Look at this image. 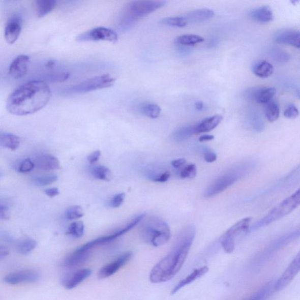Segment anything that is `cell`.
<instances>
[{
  "label": "cell",
  "instance_id": "1",
  "mask_svg": "<svg viewBox=\"0 0 300 300\" xmlns=\"http://www.w3.org/2000/svg\"><path fill=\"white\" fill-rule=\"evenodd\" d=\"M51 96V89L44 80H32L23 84L11 94L6 108L15 116H27L43 109Z\"/></svg>",
  "mask_w": 300,
  "mask_h": 300
},
{
  "label": "cell",
  "instance_id": "2",
  "mask_svg": "<svg viewBox=\"0 0 300 300\" xmlns=\"http://www.w3.org/2000/svg\"><path fill=\"white\" fill-rule=\"evenodd\" d=\"M195 230L190 229L179 238L172 251L152 268L149 280L153 283L168 282L177 274L189 253L195 237Z\"/></svg>",
  "mask_w": 300,
  "mask_h": 300
},
{
  "label": "cell",
  "instance_id": "3",
  "mask_svg": "<svg viewBox=\"0 0 300 300\" xmlns=\"http://www.w3.org/2000/svg\"><path fill=\"white\" fill-rule=\"evenodd\" d=\"M165 1H133L128 4L122 11L118 19V28L122 32H128L137 23L166 4Z\"/></svg>",
  "mask_w": 300,
  "mask_h": 300
},
{
  "label": "cell",
  "instance_id": "4",
  "mask_svg": "<svg viewBox=\"0 0 300 300\" xmlns=\"http://www.w3.org/2000/svg\"><path fill=\"white\" fill-rule=\"evenodd\" d=\"M141 237L146 243L159 247L167 244L170 240V227L160 219H150L142 228Z\"/></svg>",
  "mask_w": 300,
  "mask_h": 300
},
{
  "label": "cell",
  "instance_id": "5",
  "mask_svg": "<svg viewBox=\"0 0 300 300\" xmlns=\"http://www.w3.org/2000/svg\"><path fill=\"white\" fill-rule=\"evenodd\" d=\"M300 203V191L298 190L294 194L287 198L279 205L269 212L266 217L254 225L251 230L266 226L281 218L286 216L297 208Z\"/></svg>",
  "mask_w": 300,
  "mask_h": 300
},
{
  "label": "cell",
  "instance_id": "6",
  "mask_svg": "<svg viewBox=\"0 0 300 300\" xmlns=\"http://www.w3.org/2000/svg\"><path fill=\"white\" fill-rule=\"evenodd\" d=\"M115 82L116 79L109 75H100L76 84L68 88L65 92L70 94H86L112 86Z\"/></svg>",
  "mask_w": 300,
  "mask_h": 300
},
{
  "label": "cell",
  "instance_id": "7",
  "mask_svg": "<svg viewBox=\"0 0 300 300\" xmlns=\"http://www.w3.org/2000/svg\"><path fill=\"white\" fill-rule=\"evenodd\" d=\"M118 38L117 33L113 29L100 26L79 35L78 37H77L76 41L78 42L104 41L116 43L118 41Z\"/></svg>",
  "mask_w": 300,
  "mask_h": 300
},
{
  "label": "cell",
  "instance_id": "8",
  "mask_svg": "<svg viewBox=\"0 0 300 300\" xmlns=\"http://www.w3.org/2000/svg\"><path fill=\"white\" fill-rule=\"evenodd\" d=\"M300 270V253L291 261L286 268L285 272L281 276L280 278L275 283V290L282 291L287 286L289 285L292 281L297 275Z\"/></svg>",
  "mask_w": 300,
  "mask_h": 300
},
{
  "label": "cell",
  "instance_id": "9",
  "mask_svg": "<svg viewBox=\"0 0 300 300\" xmlns=\"http://www.w3.org/2000/svg\"><path fill=\"white\" fill-rule=\"evenodd\" d=\"M133 252L131 251L126 252L118 256L116 260H114L109 264L105 265L100 269L98 272V277L100 279H105L109 278L116 273L120 269L125 266L132 259Z\"/></svg>",
  "mask_w": 300,
  "mask_h": 300
},
{
  "label": "cell",
  "instance_id": "10",
  "mask_svg": "<svg viewBox=\"0 0 300 300\" xmlns=\"http://www.w3.org/2000/svg\"><path fill=\"white\" fill-rule=\"evenodd\" d=\"M239 178L236 174H226L221 176L205 191L204 196L206 198H211L218 195L231 186Z\"/></svg>",
  "mask_w": 300,
  "mask_h": 300
},
{
  "label": "cell",
  "instance_id": "11",
  "mask_svg": "<svg viewBox=\"0 0 300 300\" xmlns=\"http://www.w3.org/2000/svg\"><path fill=\"white\" fill-rule=\"evenodd\" d=\"M22 26V18L20 14H14L8 21L5 31V37L10 44H13L20 37Z\"/></svg>",
  "mask_w": 300,
  "mask_h": 300
},
{
  "label": "cell",
  "instance_id": "12",
  "mask_svg": "<svg viewBox=\"0 0 300 300\" xmlns=\"http://www.w3.org/2000/svg\"><path fill=\"white\" fill-rule=\"evenodd\" d=\"M39 278V274L37 272L27 270L10 273L5 276L4 281L10 285H16L23 283L35 282Z\"/></svg>",
  "mask_w": 300,
  "mask_h": 300
},
{
  "label": "cell",
  "instance_id": "13",
  "mask_svg": "<svg viewBox=\"0 0 300 300\" xmlns=\"http://www.w3.org/2000/svg\"><path fill=\"white\" fill-rule=\"evenodd\" d=\"M29 57L26 55H20L11 64L9 68V75L14 79L23 78L28 72Z\"/></svg>",
  "mask_w": 300,
  "mask_h": 300
},
{
  "label": "cell",
  "instance_id": "14",
  "mask_svg": "<svg viewBox=\"0 0 300 300\" xmlns=\"http://www.w3.org/2000/svg\"><path fill=\"white\" fill-rule=\"evenodd\" d=\"M299 32L297 29L281 30L274 36V40L279 44H286L299 48Z\"/></svg>",
  "mask_w": 300,
  "mask_h": 300
},
{
  "label": "cell",
  "instance_id": "15",
  "mask_svg": "<svg viewBox=\"0 0 300 300\" xmlns=\"http://www.w3.org/2000/svg\"><path fill=\"white\" fill-rule=\"evenodd\" d=\"M92 270L89 268H84L77 271L70 277L65 278L63 281V285L67 290L74 289L79 286L83 281L87 279L91 275Z\"/></svg>",
  "mask_w": 300,
  "mask_h": 300
},
{
  "label": "cell",
  "instance_id": "16",
  "mask_svg": "<svg viewBox=\"0 0 300 300\" xmlns=\"http://www.w3.org/2000/svg\"><path fill=\"white\" fill-rule=\"evenodd\" d=\"M34 164L41 170L45 171L56 170L61 167L58 159L54 156L48 155L38 156Z\"/></svg>",
  "mask_w": 300,
  "mask_h": 300
},
{
  "label": "cell",
  "instance_id": "17",
  "mask_svg": "<svg viewBox=\"0 0 300 300\" xmlns=\"http://www.w3.org/2000/svg\"><path fill=\"white\" fill-rule=\"evenodd\" d=\"M208 271L209 268L207 266H203L196 269V270L192 272L190 275L187 276L186 278L179 281V282L176 284L174 288L172 290L171 293V294H174L176 293H177L179 290L182 289V288L185 286L194 282L196 280L201 278V277L204 276Z\"/></svg>",
  "mask_w": 300,
  "mask_h": 300
},
{
  "label": "cell",
  "instance_id": "18",
  "mask_svg": "<svg viewBox=\"0 0 300 300\" xmlns=\"http://www.w3.org/2000/svg\"><path fill=\"white\" fill-rule=\"evenodd\" d=\"M249 15L252 20L264 23L271 22L274 18L272 9L267 6H260L252 10Z\"/></svg>",
  "mask_w": 300,
  "mask_h": 300
},
{
  "label": "cell",
  "instance_id": "19",
  "mask_svg": "<svg viewBox=\"0 0 300 300\" xmlns=\"http://www.w3.org/2000/svg\"><path fill=\"white\" fill-rule=\"evenodd\" d=\"M222 119L223 117L219 114L204 119L195 125L196 134L211 132L220 124Z\"/></svg>",
  "mask_w": 300,
  "mask_h": 300
},
{
  "label": "cell",
  "instance_id": "20",
  "mask_svg": "<svg viewBox=\"0 0 300 300\" xmlns=\"http://www.w3.org/2000/svg\"><path fill=\"white\" fill-rule=\"evenodd\" d=\"M252 220L251 217L242 219V220L230 227L227 230L224 236L229 237L234 240V238L239 236V234L248 231Z\"/></svg>",
  "mask_w": 300,
  "mask_h": 300
},
{
  "label": "cell",
  "instance_id": "21",
  "mask_svg": "<svg viewBox=\"0 0 300 300\" xmlns=\"http://www.w3.org/2000/svg\"><path fill=\"white\" fill-rule=\"evenodd\" d=\"M214 15V11L210 9H200L190 11L183 15L187 22H201L209 20Z\"/></svg>",
  "mask_w": 300,
  "mask_h": 300
},
{
  "label": "cell",
  "instance_id": "22",
  "mask_svg": "<svg viewBox=\"0 0 300 300\" xmlns=\"http://www.w3.org/2000/svg\"><path fill=\"white\" fill-rule=\"evenodd\" d=\"M253 72L257 76L261 78H267L274 72L273 65L266 61L257 62L253 67Z\"/></svg>",
  "mask_w": 300,
  "mask_h": 300
},
{
  "label": "cell",
  "instance_id": "23",
  "mask_svg": "<svg viewBox=\"0 0 300 300\" xmlns=\"http://www.w3.org/2000/svg\"><path fill=\"white\" fill-rule=\"evenodd\" d=\"M20 140L17 136L11 133L0 134V145L15 151L20 147Z\"/></svg>",
  "mask_w": 300,
  "mask_h": 300
},
{
  "label": "cell",
  "instance_id": "24",
  "mask_svg": "<svg viewBox=\"0 0 300 300\" xmlns=\"http://www.w3.org/2000/svg\"><path fill=\"white\" fill-rule=\"evenodd\" d=\"M56 2L55 0H37L36 2L37 16L42 18L55 9Z\"/></svg>",
  "mask_w": 300,
  "mask_h": 300
},
{
  "label": "cell",
  "instance_id": "25",
  "mask_svg": "<svg viewBox=\"0 0 300 300\" xmlns=\"http://www.w3.org/2000/svg\"><path fill=\"white\" fill-rule=\"evenodd\" d=\"M204 41V39L201 36L194 34H185L176 37L175 40V43L179 46L183 47H190L196 44L201 43Z\"/></svg>",
  "mask_w": 300,
  "mask_h": 300
},
{
  "label": "cell",
  "instance_id": "26",
  "mask_svg": "<svg viewBox=\"0 0 300 300\" xmlns=\"http://www.w3.org/2000/svg\"><path fill=\"white\" fill-rule=\"evenodd\" d=\"M194 134H196L195 125L187 126L175 130L171 137L176 142H182L188 139Z\"/></svg>",
  "mask_w": 300,
  "mask_h": 300
},
{
  "label": "cell",
  "instance_id": "27",
  "mask_svg": "<svg viewBox=\"0 0 300 300\" xmlns=\"http://www.w3.org/2000/svg\"><path fill=\"white\" fill-rule=\"evenodd\" d=\"M276 93L275 87H263L261 89H257L255 99L257 103L260 104H267L272 101Z\"/></svg>",
  "mask_w": 300,
  "mask_h": 300
},
{
  "label": "cell",
  "instance_id": "28",
  "mask_svg": "<svg viewBox=\"0 0 300 300\" xmlns=\"http://www.w3.org/2000/svg\"><path fill=\"white\" fill-rule=\"evenodd\" d=\"M140 112L144 116L151 118L159 117L161 113V107L157 104L145 103L139 107Z\"/></svg>",
  "mask_w": 300,
  "mask_h": 300
},
{
  "label": "cell",
  "instance_id": "29",
  "mask_svg": "<svg viewBox=\"0 0 300 300\" xmlns=\"http://www.w3.org/2000/svg\"><path fill=\"white\" fill-rule=\"evenodd\" d=\"M275 283L273 282L268 283L248 300H267L275 290Z\"/></svg>",
  "mask_w": 300,
  "mask_h": 300
},
{
  "label": "cell",
  "instance_id": "30",
  "mask_svg": "<svg viewBox=\"0 0 300 300\" xmlns=\"http://www.w3.org/2000/svg\"><path fill=\"white\" fill-rule=\"evenodd\" d=\"M92 174L96 179L109 182L112 178L113 175L108 168L102 165L96 166L92 170Z\"/></svg>",
  "mask_w": 300,
  "mask_h": 300
},
{
  "label": "cell",
  "instance_id": "31",
  "mask_svg": "<svg viewBox=\"0 0 300 300\" xmlns=\"http://www.w3.org/2000/svg\"><path fill=\"white\" fill-rule=\"evenodd\" d=\"M265 114H266L267 120L270 122L278 120L280 114L278 104L274 101H271L266 104Z\"/></svg>",
  "mask_w": 300,
  "mask_h": 300
},
{
  "label": "cell",
  "instance_id": "32",
  "mask_svg": "<svg viewBox=\"0 0 300 300\" xmlns=\"http://www.w3.org/2000/svg\"><path fill=\"white\" fill-rule=\"evenodd\" d=\"M160 23L162 25L175 26V27H184L188 24V22L183 15L163 18L161 20Z\"/></svg>",
  "mask_w": 300,
  "mask_h": 300
},
{
  "label": "cell",
  "instance_id": "33",
  "mask_svg": "<svg viewBox=\"0 0 300 300\" xmlns=\"http://www.w3.org/2000/svg\"><path fill=\"white\" fill-rule=\"evenodd\" d=\"M84 232V226L83 223L82 221H78L73 222L69 226L67 234L75 238H80L83 236Z\"/></svg>",
  "mask_w": 300,
  "mask_h": 300
},
{
  "label": "cell",
  "instance_id": "34",
  "mask_svg": "<svg viewBox=\"0 0 300 300\" xmlns=\"http://www.w3.org/2000/svg\"><path fill=\"white\" fill-rule=\"evenodd\" d=\"M37 245V242L34 239H25L18 246V251L22 255H26L32 252L36 248Z\"/></svg>",
  "mask_w": 300,
  "mask_h": 300
},
{
  "label": "cell",
  "instance_id": "35",
  "mask_svg": "<svg viewBox=\"0 0 300 300\" xmlns=\"http://www.w3.org/2000/svg\"><path fill=\"white\" fill-rule=\"evenodd\" d=\"M84 216L82 207L78 205H74L68 207L65 211V217L68 220H75Z\"/></svg>",
  "mask_w": 300,
  "mask_h": 300
},
{
  "label": "cell",
  "instance_id": "36",
  "mask_svg": "<svg viewBox=\"0 0 300 300\" xmlns=\"http://www.w3.org/2000/svg\"><path fill=\"white\" fill-rule=\"evenodd\" d=\"M70 75L67 72H57L49 74L46 76L45 79L50 82H63L66 81Z\"/></svg>",
  "mask_w": 300,
  "mask_h": 300
},
{
  "label": "cell",
  "instance_id": "37",
  "mask_svg": "<svg viewBox=\"0 0 300 300\" xmlns=\"http://www.w3.org/2000/svg\"><path fill=\"white\" fill-rule=\"evenodd\" d=\"M57 176L55 174L38 176L33 180L34 183L37 186H47L56 182Z\"/></svg>",
  "mask_w": 300,
  "mask_h": 300
},
{
  "label": "cell",
  "instance_id": "38",
  "mask_svg": "<svg viewBox=\"0 0 300 300\" xmlns=\"http://www.w3.org/2000/svg\"><path fill=\"white\" fill-rule=\"evenodd\" d=\"M197 173V167H196L195 164H192L188 165V166L184 169L182 172H181L180 176L183 179H192L195 177Z\"/></svg>",
  "mask_w": 300,
  "mask_h": 300
},
{
  "label": "cell",
  "instance_id": "39",
  "mask_svg": "<svg viewBox=\"0 0 300 300\" xmlns=\"http://www.w3.org/2000/svg\"><path fill=\"white\" fill-rule=\"evenodd\" d=\"M222 246L227 253H231L235 248V242L229 237L224 236L222 241Z\"/></svg>",
  "mask_w": 300,
  "mask_h": 300
},
{
  "label": "cell",
  "instance_id": "40",
  "mask_svg": "<svg viewBox=\"0 0 300 300\" xmlns=\"http://www.w3.org/2000/svg\"><path fill=\"white\" fill-rule=\"evenodd\" d=\"M299 111L297 107L293 103L290 104L284 111V116L289 119H293L297 117Z\"/></svg>",
  "mask_w": 300,
  "mask_h": 300
},
{
  "label": "cell",
  "instance_id": "41",
  "mask_svg": "<svg viewBox=\"0 0 300 300\" xmlns=\"http://www.w3.org/2000/svg\"><path fill=\"white\" fill-rule=\"evenodd\" d=\"M35 164L30 159H26L22 161L18 167V171L21 173H26L32 171L34 168Z\"/></svg>",
  "mask_w": 300,
  "mask_h": 300
},
{
  "label": "cell",
  "instance_id": "42",
  "mask_svg": "<svg viewBox=\"0 0 300 300\" xmlns=\"http://www.w3.org/2000/svg\"><path fill=\"white\" fill-rule=\"evenodd\" d=\"M125 193H119L113 196V197L111 199L110 202V205L113 208H117V207H120L123 202L125 201Z\"/></svg>",
  "mask_w": 300,
  "mask_h": 300
},
{
  "label": "cell",
  "instance_id": "43",
  "mask_svg": "<svg viewBox=\"0 0 300 300\" xmlns=\"http://www.w3.org/2000/svg\"><path fill=\"white\" fill-rule=\"evenodd\" d=\"M170 177V172L169 171H165L163 173H159V174L153 175L149 179L152 180V182L156 183H165L167 182Z\"/></svg>",
  "mask_w": 300,
  "mask_h": 300
},
{
  "label": "cell",
  "instance_id": "44",
  "mask_svg": "<svg viewBox=\"0 0 300 300\" xmlns=\"http://www.w3.org/2000/svg\"><path fill=\"white\" fill-rule=\"evenodd\" d=\"M10 213L9 207L6 205L0 204V219L3 220H9Z\"/></svg>",
  "mask_w": 300,
  "mask_h": 300
},
{
  "label": "cell",
  "instance_id": "45",
  "mask_svg": "<svg viewBox=\"0 0 300 300\" xmlns=\"http://www.w3.org/2000/svg\"><path fill=\"white\" fill-rule=\"evenodd\" d=\"M101 153L99 150L95 151L94 153L91 154V155L87 157V160L91 164H94L97 162L99 160L100 157H101Z\"/></svg>",
  "mask_w": 300,
  "mask_h": 300
},
{
  "label": "cell",
  "instance_id": "46",
  "mask_svg": "<svg viewBox=\"0 0 300 300\" xmlns=\"http://www.w3.org/2000/svg\"><path fill=\"white\" fill-rule=\"evenodd\" d=\"M204 159L207 163H213L217 159L216 153L213 152H207L204 155Z\"/></svg>",
  "mask_w": 300,
  "mask_h": 300
},
{
  "label": "cell",
  "instance_id": "47",
  "mask_svg": "<svg viewBox=\"0 0 300 300\" xmlns=\"http://www.w3.org/2000/svg\"><path fill=\"white\" fill-rule=\"evenodd\" d=\"M45 193L50 198H53L59 194L58 188H51L45 190Z\"/></svg>",
  "mask_w": 300,
  "mask_h": 300
},
{
  "label": "cell",
  "instance_id": "48",
  "mask_svg": "<svg viewBox=\"0 0 300 300\" xmlns=\"http://www.w3.org/2000/svg\"><path fill=\"white\" fill-rule=\"evenodd\" d=\"M186 163V160L185 159H179L177 160H175L172 161L171 162V164L173 167L175 168H178L181 167H182Z\"/></svg>",
  "mask_w": 300,
  "mask_h": 300
},
{
  "label": "cell",
  "instance_id": "49",
  "mask_svg": "<svg viewBox=\"0 0 300 300\" xmlns=\"http://www.w3.org/2000/svg\"><path fill=\"white\" fill-rule=\"evenodd\" d=\"M9 250L5 246H0V259L5 258L9 255Z\"/></svg>",
  "mask_w": 300,
  "mask_h": 300
},
{
  "label": "cell",
  "instance_id": "50",
  "mask_svg": "<svg viewBox=\"0 0 300 300\" xmlns=\"http://www.w3.org/2000/svg\"><path fill=\"white\" fill-rule=\"evenodd\" d=\"M214 139L213 135H203L199 138L200 142H205L213 140Z\"/></svg>",
  "mask_w": 300,
  "mask_h": 300
},
{
  "label": "cell",
  "instance_id": "51",
  "mask_svg": "<svg viewBox=\"0 0 300 300\" xmlns=\"http://www.w3.org/2000/svg\"><path fill=\"white\" fill-rule=\"evenodd\" d=\"M204 107V104L202 101H197L195 103V109L198 111H201Z\"/></svg>",
  "mask_w": 300,
  "mask_h": 300
},
{
  "label": "cell",
  "instance_id": "52",
  "mask_svg": "<svg viewBox=\"0 0 300 300\" xmlns=\"http://www.w3.org/2000/svg\"><path fill=\"white\" fill-rule=\"evenodd\" d=\"M56 63L54 61H49L47 64H45V66L46 68L49 69H52L55 66Z\"/></svg>",
  "mask_w": 300,
  "mask_h": 300
}]
</instances>
